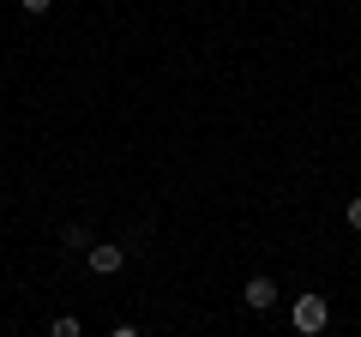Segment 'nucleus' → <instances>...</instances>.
<instances>
[{
	"mask_svg": "<svg viewBox=\"0 0 361 337\" xmlns=\"http://www.w3.org/2000/svg\"><path fill=\"white\" fill-rule=\"evenodd\" d=\"M85 265H90L97 277H115L121 265H127V247H115V241H90V247H85Z\"/></svg>",
	"mask_w": 361,
	"mask_h": 337,
	"instance_id": "f257e3e1",
	"label": "nucleus"
},
{
	"mask_svg": "<svg viewBox=\"0 0 361 337\" xmlns=\"http://www.w3.org/2000/svg\"><path fill=\"white\" fill-rule=\"evenodd\" d=\"M289 319H295V331H325V319H331V307H325V295H301Z\"/></svg>",
	"mask_w": 361,
	"mask_h": 337,
	"instance_id": "f03ea898",
	"label": "nucleus"
},
{
	"mask_svg": "<svg viewBox=\"0 0 361 337\" xmlns=\"http://www.w3.org/2000/svg\"><path fill=\"white\" fill-rule=\"evenodd\" d=\"M247 307H271V301H277V283H271V277H247Z\"/></svg>",
	"mask_w": 361,
	"mask_h": 337,
	"instance_id": "7ed1b4c3",
	"label": "nucleus"
},
{
	"mask_svg": "<svg viewBox=\"0 0 361 337\" xmlns=\"http://www.w3.org/2000/svg\"><path fill=\"white\" fill-rule=\"evenodd\" d=\"M18 6H25V13H37V18L49 13V0H18Z\"/></svg>",
	"mask_w": 361,
	"mask_h": 337,
	"instance_id": "20e7f679",
	"label": "nucleus"
},
{
	"mask_svg": "<svg viewBox=\"0 0 361 337\" xmlns=\"http://www.w3.org/2000/svg\"><path fill=\"white\" fill-rule=\"evenodd\" d=\"M349 223H355V229H361V199H349Z\"/></svg>",
	"mask_w": 361,
	"mask_h": 337,
	"instance_id": "39448f33",
	"label": "nucleus"
}]
</instances>
